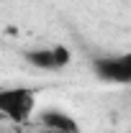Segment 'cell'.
Here are the masks:
<instances>
[{
  "mask_svg": "<svg viewBox=\"0 0 131 133\" xmlns=\"http://www.w3.org/2000/svg\"><path fill=\"white\" fill-rule=\"evenodd\" d=\"M36 90L33 87H8L0 90V113L10 123L23 125L36 113Z\"/></svg>",
  "mask_w": 131,
  "mask_h": 133,
  "instance_id": "6da1fadb",
  "label": "cell"
},
{
  "mask_svg": "<svg viewBox=\"0 0 131 133\" xmlns=\"http://www.w3.org/2000/svg\"><path fill=\"white\" fill-rule=\"evenodd\" d=\"M21 59L28 66L41 69V72H62L72 62V51L67 46H62V44H57V46H36V49H23Z\"/></svg>",
  "mask_w": 131,
  "mask_h": 133,
  "instance_id": "7a4b0ae2",
  "label": "cell"
},
{
  "mask_svg": "<svg viewBox=\"0 0 131 133\" xmlns=\"http://www.w3.org/2000/svg\"><path fill=\"white\" fill-rule=\"evenodd\" d=\"M95 77L111 84H131V59L129 54H116V56H98L93 59Z\"/></svg>",
  "mask_w": 131,
  "mask_h": 133,
  "instance_id": "3957f363",
  "label": "cell"
},
{
  "mask_svg": "<svg viewBox=\"0 0 131 133\" xmlns=\"http://www.w3.org/2000/svg\"><path fill=\"white\" fill-rule=\"evenodd\" d=\"M39 125L44 128V133H80V123L69 115V113L59 110V108L41 110Z\"/></svg>",
  "mask_w": 131,
  "mask_h": 133,
  "instance_id": "277c9868",
  "label": "cell"
}]
</instances>
